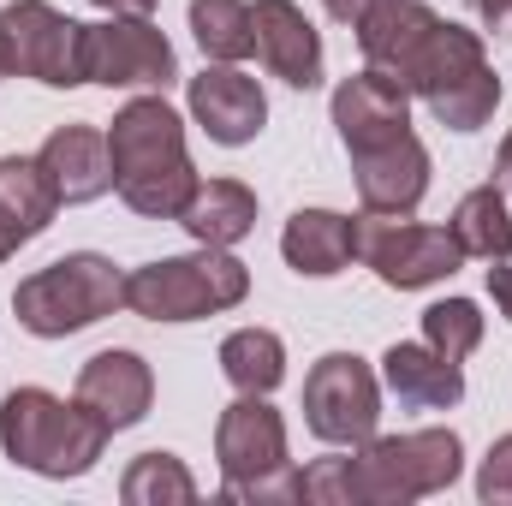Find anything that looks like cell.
Wrapping results in <instances>:
<instances>
[{"label":"cell","mask_w":512,"mask_h":506,"mask_svg":"<svg viewBox=\"0 0 512 506\" xmlns=\"http://www.w3.org/2000/svg\"><path fill=\"white\" fill-rule=\"evenodd\" d=\"M108 423L72 393H48V387H12L0 399V453L18 471H36L48 483H72L90 477L108 453Z\"/></svg>","instance_id":"obj_2"},{"label":"cell","mask_w":512,"mask_h":506,"mask_svg":"<svg viewBox=\"0 0 512 506\" xmlns=\"http://www.w3.org/2000/svg\"><path fill=\"white\" fill-rule=\"evenodd\" d=\"M251 24H256V54H262V66H268L280 84L316 90V84L328 78L322 36H316V24L304 18V6H292V0H256Z\"/></svg>","instance_id":"obj_13"},{"label":"cell","mask_w":512,"mask_h":506,"mask_svg":"<svg viewBox=\"0 0 512 506\" xmlns=\"http://www.w3.org/2000/svg\"><path fill=\"white\" fill-rule=\"evenodd\" d=\"M322 6H328V18H334V24H358V18L370 12V0H322Z\"/></svg>","instance_id":"obj_34"},{"label":"cell","mask_w":512,"mask_h":506,"mask_svg":"<svg viewBox=\"0 0 512 506\" xmlns=\"http://www.w3.org/2000/svg\"><path fill=\"white\" fill-rule=\"evenodd\" d=\"M495 185L512 191V131H507V143H501V155H495Z\"/></svg>","instance_id":"obj_35"},{"label":"cell","mask_w":512,"mask_h":506,"mask_svg":"<svg viewBox=\"0 0 512 506\" xmlns=\"http://www.w3.org/2000/svg\"><path fill=\"white\" fill-rule=\"evenodd\" d=\"M477 66H489V48H483V36L477 30H465V24H435L429 30V42L411 54V66H405V90L417 96V102H429V96H441L447 84H459L465 72H477Z\"/></svg>","instance_id":"obj_21"},{"label":"cell","mask_w":512,"mask_h":506,"mask_svg":"<svg viewBox=\"0 0 512 506\" xmlns=\"http://www.w3.org/2000/svg\"><path fill=\"white\" fill-rule=\"evenodd\" d=\"M334 126H340V143L346 149H370V143H387L399 131H411V90L387 72H352L340 78L334 90Z\"/></svg>","instance_id":"obj_14"},{"label":"cell","mask_w":512,"mask_h":506,"mask_svg":"<svg viewBox=\"0 0 512 506\" xmlns=\"http://www.w3.org/2000/svg\"><path fill=\"white\" fill-rule=\"evenodd\" d=\"M126 304V274L96 251H72L48 268H36L30 280H18L12 292V316L18 328H30L36 340H66L96 328L102 316H114Z\"/></svg>","instance_id":"obj_4"},{"label":"cell","mask_w":512,"mask_h":506,"mask_svg":"<svg viewBox=\"0 0 512 506\" xmlns=\"http://www.w3.org/2000/svg\"><path fill=\"white\" fill-rule=\"evenodd\" d=\"M382 387L405 411H453L465 399V370L441 358L429 340H393L382 352Z\"/></svg>","instance_id":"obj_17"},{"label":"cell","mask_w":512,"mask_h":506,"mask_svg":"<svg viewBox=\"0 0 512 506\" xmlns=\"http://www.w3.org/2000/svg\"><path fill=\"white\" fill-rule=\"evenodd\" d=\"M179 227H185L197 245L233 251V245L256 227V191L239 185V179H197V191H191L185 209H179Z\"/></svg>","instance_id":"obj_19"},{"label":"cell","mask_w":512,"mask_h":506,"mask_svg":"<svg viewBox=\"0 0 512 506\" xmlns=\"http://www.w3.org/2000/svg\"><path fill=\"white\" fill-rule=\"evenodd\" d=\"M185 102H191V120L209 131V143H221V149H245V143H256V131L268 126V96L239 66H203L191 78Z\"/></svg>","instance_id":"obj_12"},{"label":"cell","mask_w":512,"mask_h":506,"mask_svg":"<svg viewBox=\"0 0 512 506\" xmlns=\"http://www.w3.org/2000/svg\"><path fill=\"white\" fill-rule=\"evenodd\" d=\"M84 72L102 90H167L179 78V60L149 18H108V24H90Z\"/></svg>","instance_id":"obj_10"},{"label":"cell","mask_w":512,"mask_h":506,"mask_svg":"<svg viewBox=\"0 0 512 506\" xmlns=\"http://www.w3.org/2000/svg\"><path fill=\"white\" fill-rule=\"evenodd\" d=\"M251 268L233 251L197 245L191 256H161L126 274V310L143 322H203L245 304Z\"/></svg>","instance_id":"obj_3"},{"label":"cell","mask_w":512,"mask_h":506,"mask_svg":"<svg viewBox=\"0 0 512 506\" xmlns=\"http://www.w3.org/2000/svg\"><path fill=\"white\" fill-rule=\"evenodd\" d=\"M435 24H441V12H429L423 0H370V12H364L352 30H358V48H364V60H370L376 72L405 78L411 54L429 42Z\"/></svg>","instance_id":"obj_18"},{"label":"cell","mask_w":512,"mask_h":506,"mask_svg":"<svg viewBox=\"0 0 512 506\" xmlns=\"http://www.w3.org/2000/svg\"><path fill=\"white\" fill-rule=\"evenodd\" d=\"M18 245H30V239H24V233H18V227H12V221L0 215V262H6V256L18 251Z\"/></svg>","instance_id":"obj_36"},{"label":"cell","mask_w":512,"mask_h":506,"mask_svg":"<svg viewBox=\"0 0 512 506\" xmlns=\"http://www.w3.org/2000/svg\"><path fill=\"white\" fill-rule=\"evenodd\" d=\"M304 423L328 447H364L382 423V376L358 352H328L304 376Z\"/></svg>","instance_id":"obj_9"},{"label":"cell","mask_w":512,"mask_h":506,"mask_svg":"<svg viewBox=\"0 0 512 506\" xmlns=\"http://www.w3.org/2000/svg\"><path fill=\"white\" fill-rule=\"evenodd\" d=\"M489 298H495V310L512 322V262H507V256L489 268Z\"/></svg>","instance_id":"obj_31"},{"label":"cell","mask_w":512,"mask_h":506,"mask_svg":"<svg viewBox=\"0 0 512 506\" xmlns=\"http://www.w3.org/2000/svg\"><path fill=\"white\" fill-rule=\"evenodd\" d=\"M120 501L126 506H185V501H197V477L173 453H137L126 465V477H120Z\"/></svg>","instance_id":"obj_26"},{"label":"cell","mask_w":512,"mask_h":506,"mask_svg":"<svg viewBox=\"0 0 512 506\" xmlns=\"http://www.w3.org/2000/svg\"><path fill=\"white\" fill-rule=\"evenodd\" d=\"M78 399L120 435V429H137L155 405V376L137 352H96L84 370H78Z\"/></svg>","instance_id":"obj_16"},{"label":"cell","mask_w":512,"mask_h":506,"mask_svg":"<svg viewBox=\"0 0 512 506\" xmlns=\"http://www.w3.org/2000/svg\"><path fill=\"white\" fill-rule=\"evenodd\" d=\"M215 459L227 501H298V471L286 453V417L268 393H239L215 423Z\"/></svg>","instance_id":"obj_5"},{"label":"cell","mask_w":512,"mask_h":506,"mask_svg":"<svg viewBox=\"0 0 512 506\" xmlns=\"http://www.w3.org/2000/svg\"><path fill=\"white\" fill-rule=\"evenodd\" d=\"M358 501L364 506H411L441 495L465 471V441L453 429H411V435H376L358 447Z\"/></svg>","instance_id":"obj_6"},{"label":"cell","mask_w":512,"mask_h":506,"mask_svg":"<svg viewBox=\"0 0 512 506\" xmlns=\"http://www.w3.org/2000/svg\"><path fill=\"white\" fill-rule=\"evenodd\" d=\"M423 340H429L441 358L465 364V358L483 346V310H477L471 298H441V304L423 310Z\"/></svg>","instance_id":"obj_28"},{"label":"cell","mask_w":512,"mask_h":506,"mask_svg":"<svg viewBox=\"0 0 512 506\" xmlns=\"http://www.w3.org/2000/svg\"><path fill=\"white\" fill-rule=\"evenodd\" d=\"M477 501L483 506H512V435H501L483 465H477Z\"/></svg>","instance_id":"obj_30"},{"label":"cell","mask_w":512,"mask_h":506,"mask_svg":"<svg viewBox=\"0 0 512 506\" xmlns=\"http://www.w3.org/2000/svg\"><path fill=\"white\" fill-rule=\"evenodd\" d=\"M352 173H358V197L376 215H417L429 197V149L417 131H399L387 143L352 149Z\"/></svg>","instance_id":"obj_11"},{"label":"cell","mask_w":512,"mask_h":506,"mask_svg":"<svg viewBox=\"0 0 512 506\" xmlns=\"http://www.w3.org/2000/svg\"><path fill=\"white\" fill-rule=\"evenodd\" d=\"M352 256L364 268H376V280L393 292H423L447 274L465 268V251L447 227H423V221H399V215H352Z\"/></svg>","instance_id":"obj_8"},{"label":"cell","mask_w":512,"mask_h":506,"mask_svg":"<svg viewBox=\"0 0 512 506\" xmlns=\"http://www.w3.org/2000/svg\"><path fill=\"white\" fill-rule=\"evenodd\" d=\"M191 36H197L203 60H215V66H239L256 54V24L245 0H191Z\"/></svg>","instance_id":"obj_24"},{"label":"cell","mask_w":512,"mask_h":506,"mask_svg":"<svg viewBox=\"0 0 512 506\" xmlns=\"http://www.w3.org/2000/svg\"><path fill=\"white\" fill-rule=\"evenodd\" d=\"M495 108H501V72L495 66H477L459 84H447L441 96H429V114L447 131H483L495 120Z\"/></svg>","instance_id":"obj_27"},{"label":"cell","mask_w":512,"mask_h":506,"mask_svg":"<svg viewBox=\"0 0 512 506\" xmlns=\"http://www.w3.org/2000/svg\"><path fill=\"white\" fill-rule=\"evenodd\" d=\"M298 501L322 506H364L358 501V465L352 459H316L298 471Z\"/></svg>","instance_id":"obj_29"},{"label":"cell","mask_w":512,"mask_h":506,"mask_svg":"<svg viewBox=\"0 0 512 506\" xmlns=\"http://www.w3.org/2000/svg\"><path fill=\"white\" fill-rule=\"evenodd\" d=\"M60 209H66V203L54 197V185H48V173H42L36 155H6V161H0V215H6L24 239H42Z\"/></svg>","instance_id":"obj_22"},{"label":"cell","mask_w":512,"mask_h":506,"mask_svg":"<svg viewBox=\"0 0 512 506\" xmlns=\"http://www.w3.org/2000/svg\"><path fill=\"white\" fill-rule=\"evenodd\" d=\"M280 256L292 274H310V280H334L352 256V215H334V209H298L280 233Z\"/></svg>","instance_id":"obj_20"},{"label":"cell","mask_w":512,"mask_h":506,"mask_svg":"<svg viewBox=\"0 0 512 506\" xmlns=\"http://www.w3.org/2000/svg\"><path fill=\"white\" fill-rule=\"evenodd\" d=\"M221 376L239 393H274L286 381V346L268 328H239L221 340Z\"/></svg>","instance_id":"obj_25"},{"label":"cell","mask_w":512,"mask_h":506,"mask_svg":"<svg viewBox=\"0 0 512 506\" xmlns=\"http://www.w3.org/2000/svg\"><path fill=\"white\" fill-rule=\"evenodd\" d=\"M84 48H90V24L54 12L48 0H18L0 12V84L36 78L48 90H78L90 84Z\"/></svg>","instance_id":"obj_7"},{"label":"cell","mask_w":512,"mask_h":506,"mask_svg":"<svg viewBox=\"0 0 512 506\" xmlns=\"http://www.w3.org/2000/svg\"><path fill=\"white\" fill-rule=\"evenodd\" d=\"M36 161H42V173L66 209L114 191V155H108V137L96 126H54L48 143L36 149Z\"/></svg>","instance_id":"obj_15"},{"label":"cell","mask_w":512,"mask_h":506,"mask_svg":"<svg viewBox=\"0 0 512 506\" xmlns=\"http://www.w3.org/2000/svg\"><path fill=\"white\" fill-rule=\"evenodd\" d=\"M108 155H114V191L126 209L149 221H179L185 197L197 191V167L185 149V120L161 96H137L108 126Z\"/></svg>","instance_id":"obj_1"},{"label":"cell","mask_w":512,"mask_h":506,"mask_svg":"<svg viewBox=\"0 0 512 506\" xmlns=\"http://www.w3.org/2000/svg\"><path fill=\"white\" fill-rule=\"evenodd\" d=\"M447 233L459 239V251L477 256V262H501L512 256V209H507V191L501 185H477L459 197Z\"/></svg>","instance_id":"obj_23"},{"label":"cell","mask_w":512,"mask_h":506,"mask_svg":"<svg viewBox=\"0 0 512 506\" xmlns=\"http://www.w3.org/2000/svg\"><path fill=\"white\" fill-rule=\"evenodd\" d=\"M90 6H102L108 18H149L161 0H90Z\"/></svg>","instance_id":"obj_33"},{"label":"cell","mask_w":512,"mask_h":506,"mask_svg":"<svg viewBox=\"0 0 512 506\" xmlns=\"http://www.w3.org/2000/svg\"><path fill=\"white\" fill-rule=\"evenodd\" d=\"M477 6V18H483V30H512V0H471Z\"/></svg>","instance_id":"obj_32"}]
</instances>
